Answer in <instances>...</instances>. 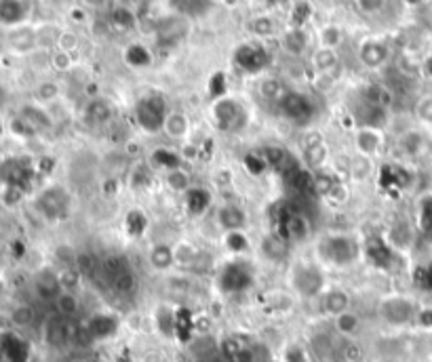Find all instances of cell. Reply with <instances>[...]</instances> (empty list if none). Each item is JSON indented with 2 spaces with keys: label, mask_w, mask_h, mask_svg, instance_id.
<instances>
[{
  "label": "cell",
  "mask_w": 432,
  "mask_h": 362,
  "mask_svg": "<svg viewBox=\"0 0 432 362\" xmlns=\"http://www.w3.org/2000/svg\"><path fill=\"white\" fill-rule=\"evenodd\" d=\"M314 261L325 270H348L363 261V241L352 232H325L314 242Z\"/></svg>",
  "instance_id": "1"
},
{
  "label": "cell",
  "mask_w": 432,
  "mask_h": 362,
  "mask_svg": "<svg viewBox=\"0 0 432 362\" xmlns=\"http://www.w3.org/2000/svg\"><path fill=\"white\" fill-rule=\"evenodd\" d=\"M287 287L298 300H318L327 287V270L314 259H296L287 268Z\"/></svg>",
  "instance_id": "2"
},
{
  "label": "cell",
  "mask_w": 432,
  "mask_h": 362,
  "mask_svg": "<svg viewBox=\"0 0 432 362\" xmlns=\"http://www.w3.org/2000/svg\"><path fill=\"white\" fill-rule=\"evenodd\" d=\"M257 272L247 257H232L215 268V287L224 295H241L247 293L255 285Z\"/></svg>",
  "instance_id": "3"
},
{
  "label": "cell",
  "mask_w": 432,
  "mask_h": 362,
  "mask_svg": "<svg viewBox=\"0 0 432 362\" xmlns=\"http://www.w3.org/2000/svg\"><path fill=\"white\" fill-rule=\"evenodd\" d=\"M72 207H74V200L70 190L60 183H51L34 196L36 213L49 224H60L63 219H68L72 215Z\"/></svg>",
  "instance_id": "4"
},
{
  "label": "cell",
  "mask_w": 432,
  "mask_h": 362,
  "mask_svg": "<svg viewBox=\"0 0 432 362\" xmlns=\"http://www.w3.org/2000/svg\"><path fill=\"white\" fill-rule=\"evenodd\" d=\"M167 114H169L167 99H165L163 95H158V93L144 95V97L135 104V110H133L135 124H137L144 133H150V135L163 133Z\"/></svg>",
  "instance_id": "5"
},
{
  "label": "cell",
  "mask_w": 432,
  "mask_h": 362,
  "mask_svg": "<svg viewBox=\"0 0 432 362\" xmlns=\"http://www.w3.org/2000/svg\"><path fill=\"white\" fill-rule=\"evenodd\" d=\"M211 121L220 133L232 135V133H241L247 126L249 114L239 99L222 97V99H215L211 106Z\"/></svg>",
  "instance_id": "6"
},
{
  "label": "cell",
  "mask_w": 432,
  "mask_h": 362,
  "mask_svg": "<svg viewBox=\"0 0 432 362\" xmlns=\"http://www.w3.org/2000/svg\"><path fill=\"white\" fill-rule=\"evenodd\" d=\"M401 257H403V253L399 248H394L384 234H371L363 241V259L373 270L390 272L396 268Z\"/></svg>",
  "instance_id": "7"
},
{
  "label": "cell",
  "mask_w": 432,
  "mask_h": 362,
  "mask_svg": "<svg viewBox=\"0 0 432 362\" xmlns=\"http://www.w3.org/2000/svg\"><path fill=\"white\" fill-rule=\"evenodd\" d=\"M279 110H281L283 119H287V121L298 124V126H308L310 122L316 119L314 99L306 93H302V91H289L281 99Z\"/></svg>",
  "instance_id": "8"
},
{
  "label": "cell",
  "mask_w": 432,
  "mask_h": 362,
  "mask_svg": "<svg viewBox=\"0 0 432 362\" xmlns=\"http://www.w3.org/2000/svg\"><path fill=\"white\" fill-rule=\"evenodd\" d=\"M234 65L245 74H261L270 65V53L259 43H243L232 53Z\"/></svg>",
  "instance_id": "9"
},
{
  "label": "cell",
  "mask_w": 432,
  "mask_h": 362,
  "mask_svg": "<svg viewBox=\"0 0 432 362\" xmlns=\"http://www.w3.org/2000/svg\"><path fill=\"white\" fill-rule=\"evenodd\" d=\"M418 307L405 295H388L379 303V314L390 324H407L409 320L418 318Z\"/></svg>",
  "instance_id": "10"
},
{
  "label": "cell",
  "mask_w": 432,
  "mask_h": 362,
  "mask_svg": "<svg viewBox=\"0 0 432 362\" xmlns=\"http://www.w3.org/2000/svg\"><path fill=\"white\" fill-rule=\"evenodd\" d=\"M300 160L312 173H318V171L327 169L329 148H327L320 133H306L302 137V158Z\"/></svg>",
  "instance_id": "11"
},
{
  "label": "cell",
  "mask_w": 432,
  "mask_h": 362,
  "mask_svg": "<svg viewBox=\"0 0 432 362\" xmlns=\"http://www.w3.org/2000/svg\"><path fill=\"white\" fill-rule=\"evenodd\" d=\"M409 183H411V173L401 163H386L377 171V185L386 194H399V192L407 190Z\"/></svg>",
  "instance_id": "12"
},
{
  "label": "cell",
  "mask_w": 432,
  "mask_h": 362,
  "mask_svg": "<svg viewBox=\"0 0 432 362\" xmlns=\"http://www.w3.org/2000/svg\"><path fill=\"white\" fill-rule=\"evenodd\" d=\"M352 143L359 156L365 158H373L384 150L386 137L382 128H373V126H357L352 133Z\"/></svg>",
  "instance_id": "13"
},
{
  "label": "cell",
  "mask_w": 432,
  "mask_h": 362,
  "mask_svg": "<svg viewBox=\"0 0 432 362\" xmlns=\"http://www.w3.org/2000/svg\"><path fill=\"white\" fill-rule=\"evenodd\" d=\"M247 213L239 204L228 202V204L217 207V211H215V226L222 230V234H226V232H243V230H247Z\"/></svg>",
  "instance_id": "14"
},
{
  "label": "cell",
  "mask_w": 432,
  "mask_h": 362,
  "mask_svg": "<svg viewBox=\"0 0 432 362\" xmlns=\"http://www.w3.org/2000/svg\"><path fill=\"white\" fill-rule=\"evenodd\" d=\"M182 202H184V211L190 217H202L213 209V194L205 185H192L182 196Z\"/></svg>",
  "instance_id": "15"
},
{
  "label": "cell",
  "mask_w": 432,
  "mask_h": 362,
  "mask_svg": "<svg viewBox=\"0 0 432 362\" xmlns=\"http://www.w3.org/2000/svg\"><path fill=\"white\" fill-rule=\"evenodd\" d=\"M318 302H320V312L327 314V316H331V318H335V316H340V314L352 309V297H350V293L344 291L342 287H329V289L318 297Z\"/></svg>",
  "instance_id": "16"
},
{
  "label": "cell",
  "mask_w": 432,
  "mask_h": 362,
  "mask_svg": "<svg viewBox=\"0 0 432 362\" xmlns=\"http://www.w3.org/2000/svg\"><path fill=\"white\" fill-rule=\"evenodd\" d=\"M388 57H390V49L384 40L367 38L359 47V60L367 70H377V67L386 65Z\"/></svg>",
  "instance_id": "17"
},
{
  "label": "cell",
  "mask_w": 432,
  "mask_h": 362,
  "mask_svg": "<svg viewBox=\"0 0 432 362\" xmlns=\"http://www.w3.org/2000/svg\"><path fill=\"white\" fill-rule=\"evenodd\" d=\"M148 263L154 272L167 274L171 268H176V251L173 244L167 242H154L148 248Z\"/></svg>",
  "instance_id": "18"
},
{
  "label": "cell",
  "mask_w": 432,
  "mask_h": 362,
  "mask_svg": "<svg viewBox=\"0 0 432 362\" xmlns=\"http://www.w3.org/2000/svg\"><path fill=\"white\" fill-rule=\"evenodd\" d=\"M259 154L264 156L266 165L270 171H276V173H283L289 165H293L298 158L291 156V152L283 146H274V143H268L259 150Z\"/></svg>",
  "instance_id": "19"
},
{
  "label": "cell",
  "mask_w": 432,
  "mask_h": 362,
  "mask_svg": "<svg viewBox=\"0 0 432 362\" xmlns=\"http://www.w3.org/2000/svg\"><path fill=\"white\" fill-rule=\"evenodd\" d=\"M114 119V108L104 97H93L85 108V121L93 126H104Z\"/></svg>",
  "instance_id": "20"
},
{
  "label": "cell",
  "mask_w": 432,
  "mask_h": 362,
  "mask_svg": "<svg viewBox=\"0 0 432 362\" xmlns=\"http://www.w3.org/2000/svg\"><path fill=\"white\" fill-rule=\"evenodd\" d=\"M150 165H152V169H161V171L169 173V171L184 167V156H182V152H176L171 148H156L150 152Z\"/></svg>",
  "instance_id": "21"
},
{
  "label": "cell",
  "mask_w": 432,
  "mask_h": 362,
  "mask_svg": "<svg viewBox=\"0 0 432 362\" xmlns=\"http://www.w3.org/2000/svg\"><path fill=\"white\" fill-rule=\"evenodd\" d=\"M312 65H314L316 74H325V76L335 78V76H338V67H340L338 51H335V49L318 47V49L312 53Z\"/></svg>",
  "instance_id": "22"
},
{
  "label": "cell",
  "mask_w": 432,
  "mask_h": 362,
  "mask_svg": "<svg viewBox=\"0 0 432 362\" xmlns=\"http://www.w3.org/2000/svg\"><path fill=\"white\" fill-rule=\"evenodd\" d=\"M38 295L43 300H58V295L63 291L62 280H60V274H55L53 270H43L38 276H36V283H34Z\"/></svg>",
  "instance_id": "23"
},
{
  "label": "cell",
  "mask_w": 432,
  "mask_h": 362,
  "mask_svg": "<svg viewBox=\"0 0 432 362\" xmlns=\"http://www.w3.org/2000/svg\"><path fill=\"white\" fill-rule=\"evenodd\" d=\"M123 226L126 236H131V238H144L146 232H148V228H150V219H148V215L141 209H129L126 215H124Z\"/></svg>",
  "instance_id": "24"
},
{
  "label": "cell",
  "mask_w": 432,
  "mask_h": 362,
  "mask_svg": "<svg viewBox=\"0 0 432 362\" xmlns=\"http://www.w3.org/2000/svg\"><path fill=\"white\" fill-rule=\"evenodd\" d=\"M70 333H68V320L62 318L60 314L49 318L45 324V341L53 348H60L63 344H68Z\"/></svg>",
  "instance_id": "25"
},
{
  "label": "cell",
  "mask_w": 432,
  "mask_h": 362,
  "mask_svg": "<svg viewBox=\"0 0 432 362\" xmlns=\"http://www.w3.org/2000/svg\"><path fill=\"white\" fill-rule=\"evenodd\" d=\"M163 133L173 141H184L190 135V119L184 112H169L165 126H163Z\"/></svg>",
  "instance_id": "26"
},
{
  "label": "cell",
  "mask_w": 432,
  "mask_h": 362,
  "mask_svg": "<svg viewBox=\"0 0 432 362\" xmlns=\"http://www.w3.org/2000/svg\"><path fill=\"white\" fill-rule=\"evenodd\" d=\"M222 244H224V248H226L232 257H247L249 253H251V248H253L247 230L222 234Z\"/></svg>",
  "instance_id": "27"
},
{
  "label": "cell",
  "mask_w": 432,
  "mask_h": 362,
  "mask_svg": "<svg viewBox=\"0 0 432 362\" xmlns=\"http://www.w3.org/2000/svg\"><path fill=\"white\" fill-rule=\"evenodd\" d=\"M259 95L266 99V102H272V104H281V99L289 93V89L285 87V82L279 78V76H264L259 80Z\"/></svg>",
  "instance_id": "28"
},
{
  "label": "cell",
  "mask_w": 432,
  "mask_h": 362,
  "mask_svg": "<svg viewBox=\"0 0 432 362\" xmlns=\"http://www.w3.org/2000/svg\"><path fill=\"white\" fill-rule=\"evenodd\" d=\"M119 327L117 318L112 314H95L89 324H87V331L91 335V339H106L114 333V329Z\"/></svg>",
  "instance_id": "29"
},
{
  "label": "cell",
  "mask_w": 432,
  "mask_h": 362,
  "mask_svg": "<svg viewBox=\"0 0 432 362\" xmlns=\"http://www.w3.org/2000/svg\"><path fill=\"white\" fill-rule=\"evenodd\" d=\"M129 270H131L129 261L121 255H108V257H104L99 261V272H102V276H104V280L108 285H112L121 274L129 272Z\"/></svg>",
  "instance_id": "30"
},
{
  "label": "cell",
  "mask_w": 432,
  "mask_h": 362,
  "mask_svg": "<svg viewBox=\"0 0 432 362\" xmlns=\"http://www.w3.org/2000/svg\"><path fill=\"white\" fill-rule=\"evenodd\" d=\"M173 251H176V265H182V268H194V265L200 263L202 248H198L194 242L180 241L178 244H173Z\"/></svg>",
  "instance_id": "31"
},
{
  "label": "cell",
  "mask_w": 432,
  "mask_h": 362,
  "mask_svg": "<svg viewBox=\"0 0 432 362\" xmlns=\"http://www.w3.org/2000/svg\"><path fill=\"white\" fill-rule=\"evenodd\" d=\"M333 327H335V331H338L342 337L352 339V337L359 335L363 322H361V316H359L357 312L348 309V312H344V314H340V316L333 318Z\"/></svg>",
  "instance_id": "32"
},
{
  "label": "cell",
  "mask_w": 432,
  "mask_h": 362,
  "mask_svg": "<svg viewBox=\"0 0 432 362\" xmlns=\"http://www.w3.org/2000/svg\"><path fill=\"white\" fill-rule=\"evenodd\" d=\"M287 244H289V242L283 241L279 234L270 232V234L264 238V242H261V255H264L268 261H272V263H281V261L287 257Z\"/></svg>",
  "instance_id": "33"
},
{
  "label": "cell",
  "mask_w": 432,
  "mask_h": 362,
  "mask_svg": "<svg viewBox=\"0 0 432 362\" xmlns=\"http://www.w3.org/2000/svg\"><path fill=\"white\" fill-rule=\"evenodd\" d=\"M281 45L289 55H302L308 49V34L304 30H300V28H289L283 34Z\"/></svg>",
  "instance_id": "34"
},
{
  "label": "cell",
  "mask_w": 432,
  "mask_h": 362,
  "mask_svg": "<svg viewBox=\"0 0 432 362\" xmlns=\"http://www.w3.org/2000/svg\"><path fill=\"white\" fill-rule=\"evenodd\" d=\"M0 352L6 361L11 362H26L28 358V352H26V344L13 335V333H6L0 341Z\"/></svg>",
  "instance_id": "35"
},
{
  "label": "cell",
  "mask_w": 432,
  "mask_h": 362,
  "mask_svg": "<svg viewBox=\"0 0 432 362\" xmlns=\"http://www.w3.org/2000/svg\"><path fill=\"white\" fill-rule=\"evenodd\" d=\"M249 32H251L255 38H259V40L272 38V36L279 34V23H276V19L270 17V15H257V17H253V19L249 21Z\"/></svg>",
  "instance_id": "36"
},
{
  "label": "cell",
  "mask_w": 432,
  "mask_h": 362,
  "mask_svg": "<svg viewBox=\"0 0 432 362\" xmlns=\"http://www.w3.org/2000/svg\"><path fill=\"white\" fill-rule=\"evenodd\" d=\"M154 320L163 335L173 337L178 333V309H173L171 305H158L154 312Z\"/></svg>",
  "instance_id": "37"
},
{
  "label": "cell",
  "mask_w": 432,
  "mask_h": 362,
  "mask_svg": "<svg viewBox=\"0 0 432 362\" xmlns=\"http://www.w3.org/2000/svg\"><path fill=\"white\" fill-rule=\"evenodd\" d=\"M124 61L126 65H131L133 70H144L152 63V53L146 45L141 43H131L126 49H124Z\"/></svg>",
  "instance_id": "38"
},
{
  "label": "cell",
  "mask_w": 432,
  "mask_h": 362,
  "mask_svg": "<svg viewBox=\"0 0 432 362\" xmlns=\"http://www.w3.org/2000/svg\"><path fill=\"white\" fill-rule=\"evenodd\" d=\"M55 307H58V314L62 318L70 320V318H74L80 312V300L76 297L74 291H62L58 295V300H55Z\"/></svg>",
  "instance_id": "39"
},
{
  "label": "cell",
  "mask_w": 432,
  "mask_h": 362,
  "mask_svg": "<svg viewBox=\"0 0 432 362\" xmlns=\"http://www.w3.org/2000/svg\"><path fill=\"white\" fill-rule=\"evenodd\" d=\"M185 34V26L182 19H165L158 26V38L163 43H178Z\"/></svg>",
  "instance_id": "40"
},
{
  "label": "cell",
  "mask_w": 432,
  "mask_h": 362,
  "mask_svg": "<svg viewBox=\"0 0 432 362\" xmlns=\"http://www.w3.org/2000/svg\"><path fill=\"white\" fill-rule=\"evenodd\" d=\"M21 116L36 128V133H38V131H45V128H51V124H53V122H51V116L47 114V110L40 108V106H26V108L21 110Z\"/></svg>",
  "instance_id": "41"
},
{
  "label": "cell",
  "mask_w": 432,
  "mask_h": 362,
  "mask_svg": "<svg viewBox=\"0 0 432 362\" xmlns=\"http://www.w3.org/2000/svg\"><path fill=\"white\" fill-rule=\"evenodd\" d=\"M129 180H131V187H135V190H148L152 185V181H154L152 165H146V163L133 165Z\"/></svg>",
  "instance_id": "42"
},
{
  "label": "cell",
  "mask_w": 432,
  "mask_h": 362,
  "mask_svg": "<svg viewBox=\"0 0 432 362\" xmlns=\"http://www.w3.org/2000/svg\"><path fill=\"white\" fill-rule=\"evenodd\" d=\"M165 185H167L171 192H176V194H182V196H184L185 192H188V190H190L194 183H192V180H190V173L184 171V167H182V169H176V171L165 173Z\"/></svg>",
  "instance_id": "43"
},
{
  "label": "cell",
  "mask_w": 432,
  "mask_h": 362,
  "mask_svg": "<svg viewBox=\"0 0 432 362\" xmlns=\"http://www.w3.org/2000/svg\"><path fill=\"white\" fill-rule=\"evenodd\" d=\"M110 287H112L114 295H119V297H133L137 293V276L133 270H129V272L121 274Z\"/></svg>",
  "instance_id": "44"
},
{
  "label": "cell",
  "mask_w": 432,
  "mask_h": 362,
  "mask_svg": "<svg viewBox=\"0 0 432 362\" xmlns=\"http://www.w3.org/2000/svg\"><path fill=\"white\" fill-rule=\"evenodd\" d=\"M312 13H314V9H312L310 0H298V2L291 6V13H289L291 28H300V30H304V26L312 19Z\"/></svg>",
  "instance_id": "45"
},
{
  "label": "cell",
  "mask_w": 432,
  "mask_h": 362,
  "mask_svg": "<svg viewBox=\"0 0 432 362\" xmlns=\"http://www.w3.org/2000/svg\"><path fill=\"white\" fill-rule=\"evenodd\" d=\"M110 26H112L114 30H119V32L133 30V28H135V15H133V11L126 9V6L112 9V13H110Z\"/></svg>",
  "instance_id": "46"
},
{
  "label": "cell",
  "mask_w": 432,
  "mask_h": 362,
  "mask_svg": "<svg viewBox=\"0 0 432 362\" xmlns=\"http://www.w3.org/2000/svg\"><path fill=\"white\" fill-rule=\"evenodd\" d=\"M318 43L325 49H338L342 43V30L335 23H327L318 30Z\"/></svg>",
  "instance_id": "47"
},
{
  "label": "cell",
  "mask_w": 432,
  "mask_h": 362,
  "mask_svg": "<svg viewBox=\"0 0 432 362\" xmlns=\"http://www.w3.org/2000/svg\"><path fill=\"white\" fill-rule=\"evenodd\" d=\"M243 165H245V169H247V173L251 177H264L266 173H270V169H268L264 156L259 154V150H257V152H249V154H245Z\"/></svg>",
  "instance_id": "48"
},
{
  "label": "cell",
  "mask_w": 432,
  "mask_h": 362,
  "mask_svg": "<svg viewBox=\"0 0 432 362\" xmlns=\"http://www.w3.org/2000/svg\"><path fill=\"white\" fill-rule=\"evenodd\" d=\"M422 146H424V137H422V133H418V131L405 133V135L401 137V143H399L401 152H405V154H409V156L420 154V152H422Z\"/></svg>",
  "instance_id": "49"
},
{
  "label": "cell",
  "mask_w": 432,
  "mask_h": 362,
  "mask_svg": "<svg viewBox=\"0 0 432 362\" xmlns=\"http://www.w3.org/2000/svg\"><path fill=\"white\" fill-rule=\"evenodd\" d=\"M371 173V158H365V156H355L350 158V169H348V175L350 180L355 181H365L369 177Z\"/></svg>",
  "instance_id": "50"
},
{
  "label": "cell",
  "mask_w": 432,
  "mask_h": 362,
  "mask_svg": "<svg viewBox=\"0 0 432 362\" xmlns=\"http://www.w3.org/2000/svg\"><path fill=\"white\" fill-rule=\"evenodd\" d=\"M11 320H13V324H15V327H19V329L30 327V324L34 322V307H32V305H28V303L17 305V307L11 312Z\"/></svg>",
  "instance_id": "51"
},
{
  "label": "cell",
  "mask_w": 432,
  "mask_h": 362,
  "mask_svg": "<svg viewBox=\"0 0 432 362\" xmlns=\"http://www.w3.org/2000/svg\"><path fill=\"white\" fill-rule=\"evenodd\" d=\"M60 84L53 82V80H45L36 87V99L40 104H49V102H55L60 97Z\"/></svg>",
  "instance_id": "52"
},
{
  "label": "cell",
  "mask_w": 432,
  "mask_h": 362,
  "mask_svg": "<svg viewBox=\"0 0 432 362\" xmlns=\"http://www.w3.org/2000/svg\"><path fill=\"white\" fill-rule=\"evenodd\" d=\"M55 45H58V51H63V53H70V55H72V53H74V51L80 47V38H78V34H76V32L63 30V32L58 34Z\"/></svg>",
  "instance_id": "53"
},
{
  "label": "cell",
  "mask_w": 432,
  "mask_h": 362,
  "mask_svg": "<svg viewBox=\"0 0 432 362\" xmlns=\"http://www.w3.org/2000/svg\"><path fill=\"white\" fill-rule=\"evenodd\" d=\"M209 87H211V97H213V102H215V99H222V97H228V95H226V91H228V82H226V76H224L222 72L213 74Z\"/></svg>",
  "instance_id": "54"
},
{
  "label": "cell",
  "mask_w": 432,
  "mask_h": 362,
  "mask_svg": "<svg viewBox=\"0 0 432 362\" xmlns=\"http://www.w3.org/2000/svg\"><path fill=\"white\" fill-rule=\"evenodd\" d=\"M416 114L424 124H432V95L422 97L416 106Z\"/></svg>",
  "instance_id": "55"
},
{
  "label": "cell",
  "mask_w": 432,
  "mask_h": 362,
  "mask_svg": "<svg viewBox=\"0 0 432 362\" xmlns=\"http://www.w3.org/2000/svg\"><path fill=\"white\" fill-rule=\"evenodd\" d=\"M51 65H53L55 70H60V72H65V70L72 67V55H70V53H63V51H55V53L51 55Z\"/></svg>",
  "instance_id": "56"
},
{
  "label": "cell",
  "mask_w": 432,
  "mask_h": 362,
  "mask_svg": "<svg viewBox=\"0 0 432 362\" xmlns=\"http://www.w3.org/2000/svg\"><path fill=\"white\" fill-rule=\"evenodd\" d=\"M344 358H346V362H363L365 354H363V350L357 344L348 341L346 348H344Z\"/></svg>",
  "instance_id": "57"
},
{
  "label": "cell",
  "mask_w": 432,
  "mask_h": 362,
  "mask_svg": "<svg viewBox=\"0 0 432 362\" xmlns=\"http://www.w3.org/2000/svg\"><path fill=\"white\" fill-rule=\"evenodd\" d=\"M363 13H377L384 6V0H355Z\"/></svg>",
  "instance_id": "58"
},
{
  "label": "cell",
  "mask_w": 432,
  "mask_h": 362,
  "mask_svg": "<svg viewBox=\"0 0 432 362\" xmlns=\"http://www.w3.org/2000/svg\"><path fill=\"white\" fill-rule=\"evenodd\" d=\"M141 362H165V356L156 350H148L144 356H141Z\"/></svg>",
  "instance_id": "59"
},
{
  "label": "cell",
  "mask_w": 432,
  "mask_h": 362,
  "mask_svg": "<svg viewBox=\"0 0 432 362\" xmlns=\"http://www.w3.org/2000/svg\"><path fill=\"white\" fill-rule=\"evenodd\" d=\"M85 2H87L89 6H95V9H99V6H106V4H108L110 0H85Z\"/></svg>",
  "instance_id": "60"
},
{
  "label": "cell",
  "mask_w": 432,
  "mask_h": 362,
  "mask_svg": "<svg viewBox=\"0 0 432 362\" xmlns=\"http://www.w3.org/2000/svg\"><path fill=\"white\" fill-rule=\"evenodd\" d=\"M422 70H424V74H426V76H431V78H432V55H431V57H428V60L424 61Z\"/></svg>",
  "instance_id": "61"
},
{
  "label": "cell",
  "mask_w": 432,
  "mask_h": 362,
  "mask_svg": "<svg viewBox=\"0 0 432 362\" xmlns=\"http://www.w3.org/2000/svg\"><path fill=\"white\" fill-rule=\"evenodd\" d=\"M407 2H418V0H407Z\"/></svg>",
  "instance_id": "62"
},
{
  "label": "cell",
  "mask_w": 432,
  "mask_h": 362,
  "mask_svg": "<svg viewBox=\"0 0 432 362\" xmlns=\"http://www.w3.org/2000/svg\"><path fill=\"white\" fill-rule=\"evenodd\" d=\"M270 2H279V0H270Z\"/></svg>",
  "instance_id": "63"
}]
</instances>
